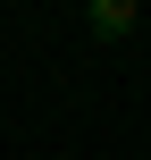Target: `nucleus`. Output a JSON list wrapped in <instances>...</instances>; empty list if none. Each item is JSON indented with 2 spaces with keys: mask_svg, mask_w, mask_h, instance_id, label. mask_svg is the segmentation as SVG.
Masks as SVG:
<instances>
[{
  "mask_svg": "<svg viewBox=\"0 0 151 160\" xmlns=\"http://www.w3.org/2000/svg\"><path fill=\"white\" fill-rule=\"evenodd\" d=\"M92 34L101 42H126L134 34V0H92Z\"/></svg>",
  "mask_w": 151,
  "mask_h": 160,
  "instance_id": "1",
  "label": "nucleus"
}]
</instances>
